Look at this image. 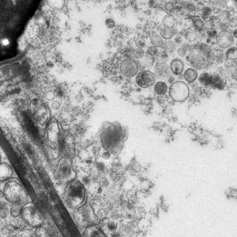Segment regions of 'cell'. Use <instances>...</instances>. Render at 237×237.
I'll list each match as a JSON object with an SVG mask.
<instances>
[{"instance_id":"cell-46","label":"cell","mask_w":237,"mask_h":237,"mask_svg":"<svg viewBox=\"0 0 237 237\" xmlns=\"http://www.w3.org/2000/svg\"><path fill=\"white\" fill-rule=\"evenodd\" d=\"M219 8H213V12L214 13H218L219 12Z\"/></svg>"},{"instance_id":"cell-29","label":"cell","mask_w":237,"mask_h":237,"mask_svg":"<svg viewBox=\"0 0 237 237\" xmlns=\"http://www.w3.org/2000/svg\"><path fill=\"white\" fill-rule=\"evenodd\" d=\"M57 94L59 97L62 98L65 95V90L62 86H59L57 89Z\"/></svg>"},{"instance_id":"cell-23","label":"cell","mask_w":237,"mask_h":237,"mask_svg":"<svg viewBox=\"0 0 237 237\" xmlns=\"http://www.w3.org/2000/svg\"><path fill=\"white\" fill-rule=\"evenodd\" d=\"M145 52L141 48H137L134 50V57L137 59H140L144 56Z\"/></svg>"},{"instance_id":"cell-37","label":"cell","mask_w":237,"mask_h":237,"mask_svg":"<svg viewBox=\"0 0 237 237\" xmlns=\"http://www.w3.org/2000/svg\"><path fill=\"white\" fill-rule=\"evenodd\" d=\"M122 46H123L122 43L121 41H120L116 42L115 44H114V46L117 49H121L122 48Z\"/></svg>"},{"instance_id":"cell-9","label":"cell","mask_w":237,"mask_h":237,"mask_svg":"<svg viewBox=\"0 0 237 237\" xmlns=\"http://www.w3.org/2000/svg\"><path fill=\"white\" fill-rule=\"evenodd\" d=\"M11 168L8 164L3 163L0 165V180H6L12 175Z\"/></svg>"},{"instance_id":"cell-8","label":"cell","mask_w":237,"mask_h":237,"mask_svg":"<svg viewBox=\"0 0 237 237\" xmlns=\"http://www.w3.org/2000/svg\"><path fill=\"white\" fill-rule=\"evenodd\" d=\"M84 237H107L97 225H92L86 228L83 234Z\"/></svg>"},{"instance_id":"cell-11","label":"cell","mask_w":237,"mask_h":237,"mask_svg":"<svg viewBox=\"0 0 237 237\" xmlns=\"http://www.w3.org/2000/svg\"><path fill=\"white\" fill-rule=\"evenodd\" d=\"M198 76V73L197 71L192 68H189L185 71L183 74V77L188 82H192L197 79Z\"/></svg>"},{"instance_id":"cell-34","label":"cell","mask_w":237,"mask_h":237,"mask_svg":"<svg viewBox=\"0 0 237 237\" xmlns=\"http://www.w3.org/2000/svg\"><path fill=\"white\" fill-rule=\"evenodd\" d=\"M217 34L216 31L213 29L209 30L207 32L208 36L210 38H213Z\"/></svg>"},{"instance_id":"cell-19","label":"cell","mask_w":237,"mask_h":237,"mask_svg":"<svg viewBox=\"0 0 237 237\" xmlns=\"http://www.w3.org/2000/svg\"><path fill=\"white\" fill-rule=\"evenodd\" d=\"M218 17L219 20L221 23H226L230 20L231 14L227 11H223L219 13Z\"/></svg>"},{"instance_id":"cell-20","label":"cell","mask_w":237,"mask_h":237,"mask_svg":"<svg viewBox=\"0 0 237 237\" xmlns=\"http://www.w3.org/2000/svg\"><path fill=\"white\" fill-rule=\"evenodd\" d=\"M156 58L158 64H166L169 60L167 53L165 51H162L158 53Z\"/></svg>"},{"instance_id":"cell-47","label":"cell","mask_w":237,"mask_h":237,"mask_svg":"<svg viewBox=\"0 0 237 237\" xmlns=\"http://www.w3.org/2000/svg\"><path fill=\"white\" fill-rule=\"evenodd\" d=\"M121 16L122 18H125L127 16V13L125 12H123L121 13Z\"/></svg>"},{"instance_id":"cell-50","label":"cell","mask_w":237,"mask_h":237,"mask_svg":"<svg viewBox=\"0 0 237 237\" xmlns=\"http://www.w3.org/2000/svg\"><path fill=\"white\" fill-rule=\"evenodd\" d=\"M234 36L235 37L237 38V30H235L234 32Z\"/></svg>"},{"instance_id":"cell-30","label":"cell","mask_w":237,"mask_h":237,"mask_svg":"<svg viewBox=\"0 0 237 237\" xmlns=\"http://www.w3.org/2000/svg\"><path fill=\"white\" fill-rule=\"evenodd\" d=\"M229 25L231 28H234L237 27V20L236 18H232L229 20Z\"/></svg>"},{"instance_id":"cell-22","label":"cell","mask_w":237,"mask_h":237,"mask_svg":"<svg viewBox=\"0 0 237 237\" xmlns=\"http://www.w3.org/2000/svg\"><path fill=\"white\" fill-rule=\"evenodd\" d=\"M134 50L133 47L131 46L127 47L124 51V56L127 57L128 59H132V58L134 57Z\"/></svg>"},{"instance_id":"cell-28","label":"cell","mask_w":237,"mask_h":237,"mask_svg":"<svg viewBox=\"0 0 237 237\" xmlns=\"http://www.w3.org/2000/svg\"><path fill=\"white\" fill-rule=\"evenodd\" d=\"M108 228L111 232H115L117 228V224L114 221H110L108 224Z\"/></svg>"},{"instance_id":"cell-48","label":"cell","mask_w":237,"mask_h":237,"mask_svg":"<svg viewBox=\"0 0 237 237\" xmlns=\"http://www.w3.org/2000/svg\"><path fill=\"white\" fill-rule=\"evenodd\" d=\"M3 43L5 45H7L8 44V41L7 40H4L3 41Z\"/></svg>"},{"instance_id":"cell-38","label":"cell","mask_w":237,"mask_h":237,"mask_svg":"<svg viewBox=\"0 0 237 237\" xmlns=\"http://www.w3.org/2000/svg\"><path fill=\"white\" fill-rule=\"evenodd\" d=\"M204 8V5L203 3H199L197 5V8L199 10H203Z\"/></svg>"},{"instance_id":"cell-14","label":"cell","mask_w":237,"mask_h":237,"mask_svg":"<svg viewBox=\"0 0 237 237\" xmlns=\"http://www.w3.org/2000/svg\"><path fill=\"white\" fill-rule=\"evenodd\" d=\"M151 43L156 47H162L164 45V40L162 36L158 34H154L150 37Z\"/></svg>"},{"instance_id":"cell-1","label":"cell","mask_w":237,"mask_h":237,"mask_svg":"<svg viewBox=\"0 0 237 237\" xmlns=\"http://www.w3.org/2000/svg\"><path fill=\"white\" fill-rule=\"evenodd\" d=\"M207 45L196 46L192 48L188 56V59L195 69L203 68L208 66L209 60L212 58L213 52Z\"/></svg>"},{"instance_id":"cell-32","label":"cell","mask_w":237,"mask_h":237,"mask_svg":"<svg viewBox=\"0 0 237 237\" xmlns=\"http://www.w3.org/2000/svg\"><path fill=\"white\" fill-rule=\"evenodd\" d=\"M177 53L181 57H184L186 55V50L184 49L182 47L178 48L177 50Z\"/></svg>"},{"instance_id":"cell-35","label":"cell","mask_w":237,"mask_h":237,"mask_svg":"<svg viewBox=\"0 0 237 237\" xmlns=\"http://www.w3.org/2000/svg\"><path fill=\"white\" fill-rule=\"evenodd\" d=\"M165 8H166V10L168 11H171L173 9V5L172 3H166V5H165Z\"/></svg>"},{"instance_id":"cell-45","label":"cell","mask_w":237,"mask_h":237,"mask_svg":"<svg viewBox=\"0 0 237 237\" xmlns=\"http://www.w3.org/2000/svg\"><path fill=\"white\" fill-rule=\"evenodd\" d=\"M104 166L103 164H98L97 165V168L99 170H103V169Z\"/></svg>"},{"instance_id":"cell-26","label":"cell","mask_w":237,"mask_h":237,"mask_svg":"<svg viewBox=\"0 0 237 237\" xmlns=\"http://www.w3.org/2000/svg\"><path fill=\"white\" fill-rule=\"evenodd\" d=\"M212 12V9L209 7L204 8L203 9V13H202V16L203 18H206L208 16H209L211 14Z\"/></svg>"},{"instance_id":"cell-44","label":"cell","mask_w":237,"mask_h":237,"mask_svg":"<svg viewBox=\"0 0 237 237\" xmlns=\"http://www.w3.org/2000/svg\"><path fill=\"white\" fill-rule=\"evenodd\" d=\"M142 25L141 24H138L136 26V29L137 30H141L142 29Z\"/></svg>"},{"instance_id":"cell-51","label":"cell","mask_w":237,"mask_h":237,"mask_svg":"<svg viewBox=\"0 0 237 237\" xmlns=\"http://www.w3.org/2000/svg\"><path fill=\"white\" fill-rule=\"evenodd\" d=\"M210 2V1H204V2H206V3H208V2Z\"/></svg>"},{"instance_id":"cell-42","label":"cell","mask_w":237,"mask_h":237,"mask_svg":"<svg viewBox=\"0 0 237 237\" xmlns=\"http://www.w3.org/2000/svg\"><path fill=\"white\" fill-rule=\"evenodd\" d=\"M52 105H53V107L54 108H58L60 107V103H59V102L56 101V102L53 103Z\"/></svg>"},{"instance_id":"cell-39","label":"cell","mask_w":237,"mask_h":237,"mask_svg":"<svg viewBox=\"0 0 237 237\" xmlns=\"http://www.w3.org/2000/svg\"><path fill=\"white\" fill-rule=\"evenodd\" d=\"M228 25L227 23H222V25L220 26V29L223 30L222 31H227V29H228Z\"/></svg>"},{"instance_id":"cell-21","label":"cell","mask_w":237,"mask_h":237,"mask_svg":"<svg viewBox=\"0 0 237 237\" xmlns=\"http://www.w3.org/2000/svg\"><path fill=\"white\" fill-rule=\"evenodd\" d=\"M164 48L166 52L172 53L175 50L176 48V45L174 42L172 41H168L166 42L164 44Z\"/></svg>"},{"instance_id":"cell-6","label":"cell","mask_w":237,"mask_h":237,"mask_svg":"<svg viewBox=\"0 0 237 237\" xmlns=\"http://www.w3.org/2000/svg\"><path fill=\"white\" fill-rule=\"evenodd\" d=\"M234 42V35L228 31H221L216 37L218 45L223 49L230 47Z\"/></svg>"},{"instance_id":"cell-15","label":"cell","mask_w":237,"mask_h":237,"mask_svg":"<svg viewBox=\"0 0 237 237\" xmlns=\"http://www.w3.org/2000/svg\"><path fill=\"white\" fill-rule=\"evenodd\" d=\"M210 85L214 86L219 89H223L224 88V82L218 76H212Z\"/></svg>"},{"instance_id":"cell-31","label":"cell","mask_w":237,"mask_h":237,"mask_svg":"<svg viewBox=\"0 0 237 237\" xmlns=\"http://www.w3.org/2000/svg\"><path fill=\"white\" fill-rule=\"evenodd\" d=\"M195 25L198 28H202L203 26L204 23L201 19H197L194 20Z\"/></svg>"},{"instance_id":"cell-5","label":"cell","mask_w":237,"mask_h":237,"mask_svg":"<svg viewBox=\"0 0 237 237\" xmlns=\"http://www.w3.org/2000/svg\"><path fill=\"white\" fill-rule=\"evenodd\" d=\"M139 70L138 64L134 59H125L120 64V72L123 75L128 77L134 76L138 72Z\"/></svg>"},{"instance_id":"cell-12","label":"cell","mask_w":237,"mask_h":237,"mask_svg":"<svg viewBox=\"0 0 237 237\" xmlns=\"http://www.w3.org/2000/svg\"><path fill=\"white\" fill-rule=\"evenodd\" d=\"M163 24L166 28L171 29L173 28L176 24V19L173 15L169 14L166 15L162 20Z\"/></svg>"},{"instance_id":"cell-40","label":"cell","mask_w":237,"mask_h":237,"mask_svg":"<svg viewBox=\"0 0 237 237\" xmlns=\"http://www.w3.org/2000/svg\"><path fill=\"white\" fill-rule=\"evenodd\" d=\"M182 40L180 37L177 36L175 39V41L176 43L177 44H180L181 43Z\"/></svg>"},{"instance_id":"cell-4","label":"cell","mask_w":237,"mask_h":237,"mask_svg":"<svg viewBox=\"0 0 237 237\" xmlns=\"http://www.w3.org/2000/svg\"><path fill=\"white\" fill-rule=\"evenodd\" d=\"M156 80V75L148 71L140 72L136 77L137 84L143 88L151 87L155 83Z\"/></svg>"},{"instance_id":"cell-2","label":"cell","mask_w":237,"mask_h":237,"mask_svg":"<svg viewBox=\"0 0 237 237\" xmlns=\"http://www.w3.org/2000/svg\"><path fill=\"white\" fill-rule=\"evenodd\" d=\"M86 194L84 188L80 184H74L69 187L66 200L68 206L76 209L82 207L86 202Z\"/></svg>"},{"instance_id":"cell-41","label":"cell","mask_w":237,"mask_h":237,"mask_svg":"<svg viewBox=\"0 0 237 237\" xmlns=\"http://www.w3.org/2000/svg\"><path fill=\"white\" fill-rule=\"evenodd\" d=\"M111 237H120V235L118 232H113L112 234Z\"/></svg>"},{"instance_id":"cell-33","label":"cell","mask_w":237,"mask_h":237,"mask_svg":"<svg viewBox=\"0 0 237 237\" xmlns=\"http://www.w3.org/2000/svg\"><path fill=\"white\" fill-rule=\"evenodd\" d=\"M186 9L189 12H192L196 9V7L194 4L189 3L186 7Z\"/></svg>"},{"instance_id":"cell-3","label":"cell","mask_w":237,"mask_h":237,"mask_svg":"<svg viewBox=\"0 0 237 237\" xmlns=\"http://www.w3.org/2000/svg\"><path fill=\"white\" fill-rule=\"evenodd\" d=\"M169 95L171 98L175 102H184L189 97V88L183 82L180 81L176 82L170 87Z\"/></svg>"},{"instance_id":"cell-10","label":"cell","mask_w":237,"mask_h":237,"mask_svg":"<svg viewBox=\"0 0 237 237\" xmlns=\"http://www.w3.org/2000/svg\"><path fill=\"white\" fill-rule=\"evenodd\" d=\"M184 68L183 62L179 59H174L171 62V69L174 74L178 75L182 72Z\"/></svg>"},{"instance_id":"cell-24","label":"cell","mask_w":237,"mask_h":237,"mask_svg":"<svg viewBox=\"0 0 237 237\" xmlns=\"http://www.w3.org/2000/svg\"><path fill=\"white\" fill-rule=\"evenodd\" d=\"M105 23L106 26L108 29H113V28L115 27V21H114V20L113 19H112V18H107L106 20Z\"/></svg>"},{"instance_id":"cell-25","label":"cell","mask_w":237,"mask_h":237,"mask_svg":"<svg viewBox=\"0 0 237 237\" xmlns=\"http://www.w3.org/2000/svg\"><path fill=\"white\" fill-rule=\"evenodd\" d=\"M147 52L150 56H155L158 53V49L156 46H150L147 49Z\"/></svg>"},{"instance_id":"cell-49","label":"cell","mask_w":237,"mask_h":237,"mask_svg":"<svg viewBox=\"0 0 237 237\" xmlns=\"http://www.w3.org/2000/svg\"><path fill=\"white\" fill-rule=\"evenodd\" d=\"M106 158H109V154L108 153H107V152L106 153H104V158H106Z\"/></svg>"},{"instance_id":"cell-27","label":"cell","mask_w":237,"mask_h":237,"mask_svg":"<svg viewBox=\"0 0 237 237\" xmlns=\"http://www.w3.org/2000/svg\"><path fill=\"white\" fill-rule=\"evenodd\" d=\"M135 45L137 47H138V48L142 49L145 46V41L142 38L137 39L135 41Z\"/></svg>"},{"instance_id":"cell-16","label":"cell","mask_w":237,"mask_h":237,"mask_svg":"<svg viewBox=\"0 0 237 237\" xmlns=\"http://www.w3.org/2000/svg\"><path fill=\"white\" fill-rule=\"evenodd\" d=\"M176 33V30L174 29H168L166 28L163 29L160 31L162 37L165 39H170Z\"/></svg>"},{"instance_id":"cell-36","label":"cell","mask_w":237,"mask_h":237,"mask_svg":"<svg viewBox=\"0 0 237 237\" xmlns=\"http://www.w3.org/2000/svg\"><path fill=\"white\" fill-rule=\"evenodd\" d=\"M158 2L156 1H150L149 2V6L151 8H155L158 5Z\"/></svg>"},{"instance_id":"cell-18","label":"cell","mask_w":237,"mask_h":237,"mask_svg":"<svg viewBox=\"0 0 237 237\" xmlns=\"http://www.w3.org/2000/svg\"><path fill=\"white\" fill-rule=\"evenodd\" d=\"M226 57L230 60H236L237 58V48L236 47H232L229 48L226 51Z\"/></svg>"},{"instance_id":"cell-13","label":"cell","mask_w":237,"mask_h":237,"mask_svg":"<svg viewBox=\"0 0 237 237\" xmlns=\"http://www.w3.org/2000/svg\"><path fill=\"white\" fill-rule=\"evenodd\" d=\"M154 91L158 95H163L167 91V86L165 82H158L154 86Z\"/></svg>"},{"instance_id":"cell-17","label":"cell","mask_w":237,"mask_h":237,"mask_svg":"<svg viewBox=\"0 0 237 237\" xmlns=\"http://www.w3.org/2000/svg\"><path fill=\"white\" fill-rule=\"evenodd\" d=\"M212 75L208 73H202L199 76V80L200 82L204 85H210Z\"/></svg>"},{"instance_id":"cell-43","label":"cell","mask_w":237,"mask_h":237,"mask_svg":"<svg viewBox=\"0 0 237 237\" xmlns=\"http://www.w3.org/2000/svg\"><path fill=\"white\" fill-rule=\"evenodd\" d=\"M174 81L175 78L173 76H170L169 79H168V82L170 84H172L173 83H174Z\"/></svg>"},{"instance_id":"cell-7","label":"cell","mask_w":237,"mask_h":237,"mask_svg":"<svg viewBox=\"0 0 237 237\" xmlns=\"http://www.w3.org/2000/svg\"><path fill=\"white\" fill-rule=\"evenodd\" d=\"M154 70L155 74L160 78H167L171 74V68L166 64L158 63L154 67Z\"/></svg>"}]
</instances>
